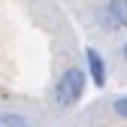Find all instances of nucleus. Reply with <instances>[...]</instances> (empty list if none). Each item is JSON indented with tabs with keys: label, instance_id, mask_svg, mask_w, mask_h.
Wrapping results in <instances>:
<instances>
[{
	"label": "nucleus",
	"instance_id": "obj_6",
	"mask_svg": "<svg viewBox=\"0 0 127 127\" xmlns=\"http://www.w3.org/2000/svg\"><path fill=\"white\" fill-rule=\"evenodd\" d=\"M121 58L127 61V39H124V45H121Z\"/></svg>",
	"mask_w": 127,
	"mask_h": 127
},
{
	"label": "nucleus",
	"instance_id": "obj_4",
	"mask_svg": "<svg viewBox=\"0 0 127 127\" xmlns=\"http://www.w3.org/2000/svg\"><path fill=\"white\" fill-rule=\"evenodd\" d=\"M0 127H33L24 115H18V112H6L3 115V121H0Z\"/></svg>",
	"mask_w": 127,
	"mask_h": 127
},
{
	"label": "nucleus",
	"instance_id": "obj_5",
	"mask_svg": "<svg viewBox=\"0 0 127 127\" xmlns=\"http://www.w3.org/2000/svg\"><path fill=\"white\" fill-rule=\"evenodd\" d=\"M112 112L121 115V118H127V97H115L112 100Z\"/></svg>",
	"mask_w": 127,
	"mask_h": 127
},
{
	"label": "nucleus",
	"instance_id": "obj_1",
	"mask_svg": "<svg viewBox=\"0 0 127 127\" xmlns=\"http://www.w3.org/2000/svg\"><path fill=\"white\" fill-rule=\"evenodd\" d=\"M85 82H88V73H85V70H79V67L64 70L61 79L55 82V88H52L55 106H61V109L76 106L79 100H82V94H85Z\"/></svg>",
	"mask_w": 127,
	"mask_h": 127
},
{
	"label": "nucleus",
	"instance_id": "obj_3",
	"mask_svg": "<svg viewBox=\"0 0 127 127\" xmlns=\"http://www.w3.org/2000/svg\"><path fill=\"white\" fill-rule=\"evenodd\" d=\"M85 64H88V76H91V82L97 85V88H106V61L97 49H85Z\"/></svg>",
	"mask_w": 127,
	"mask_h": 127
},
{
	"label": "nucleus",
	"instance_id": "obj_2",
	"mask_svg": "<svg viewBox=\"0 0 127 127\" xmlns=\"http://www.w3.org/2000/svg\"><path fill=\"white\" fill-rule=\"evenodd\" d=\"M100 18H103V24H106L109 30L127 27V0H106Z\"/></svg>",
	"mask_w": 127,
	"mask_h": 127
}]
</instances>
